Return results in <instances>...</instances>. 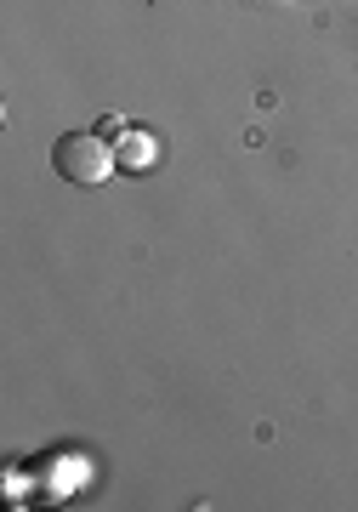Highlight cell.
Returning a JSON list of instances; mask_svg holds the SVG:
<instances>
[{
	"instance_id": "1",
	"label": "cell",
	"mask_w": 358,
	"mask_h": 512,
	"mask_svg": "<svg viewBox=\"0 0 358 512\" xmlns=\"http://www.w3.org/2000/svg\"><path fill=\"white\" fill-rule=\"evenodd\" d=\"M114 148L97 137V131H63L52 143V171L63 177V183H74V188H97V183H108L114 177Z\"/></svg>"
},
{
	"instance_id": "2",
	"label": "cell",
	"mask_w": 358,
	"mask_h": 512,
	"mask_svg": "<svg viewBox=\"0 0 358 512\" xmlns=\"http://www.w3.org/2000/svg\"><path fill=\"white\" fill-rule=\"evenodd\" d=\"M120 165H131V171H143V165H154V137H148L143 126L126 131V143H120V154H114Z\"/></svg>"
}]
</instances>
